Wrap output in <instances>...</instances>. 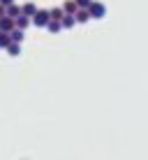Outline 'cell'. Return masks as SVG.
Here are the masks:
<instances>
[{
	"label": "cell",
	"mask_w": 148,
	"mask_h": 160,
	"mask_svg": "<svg viewBox=\"0 0 148 160\" xmlns=\"http://www.w3.org/2000/svg\"><path fill=\"white\" fill-rule=\"evenodd\" d=\"M9 44H12V42H9V35H7V32H0V49H7Z\"/></svg>",
	"instance_id": "obj_12"
},
{
	"label": "cell",
	"mask_w": 148,
	"mask_h": 160,
	"mask_svg": "<svg viewBox=\"0 0 148 160\" xmlns=\"http://www.w3.org/2000/svg\"><path fill=\"white\" fill-rule=\"evenodd\" d=\"M30 21L37 26V28H46L49 21H51V14H49V9H37V14L32 16Z\"/></svg>",
	"instance_id": "obj_1"
},
{
	"label": "cell",
	"mask_w": 148,
	"mask_h": 160,
	"mask_svg": "<svg viewBox=\"0 0 148 160\" xmlns=\"http://www.w3.org/2000/svg\"><path fill=\"white\" fill-rule=\"evenodd\" d=\"M9 35V42H14V44H21L23 42V37H26V30H21V28H14L12 32H7Z\"/></svg>",
	"instance_id": "obj_4"
},
{
	"label": "cell",
	"mask_w": 148,
	"mask_h": 160,
	"mask_svg": "<svg viewBox=\"0 0 148 160\" xmlns=\"http://www.w3.org/2000/svg\"><path fill=\"white\" fill-rule=\"evenodd\" d=\"M49 14H51V21H60L63 19V7H53V9H49Z\"/></svg>",
	"instance_id": "obj_10"
},
{
	"label": "cell",
	"mask_w": 148,
	"mask_h": 160,
	"mask_svg": "<svg viewBox=\"0 0 148 160\" xmlns=\"http://www.w3.org/2000/svg\"><path fill=\"white\" fill-rule=\"evenodd\" d=\"M2 16H5V7L0 5V19H2Z\"/></svg>",
	"instance_id": "obj_17"
},
{
	"label": "cell",
	"mask_w": 148,
	"mask_h": 160,
	"mask_svg": "<svg viewBox=\"0 0 148 160\" xmlns=\"http://www.w3.org/2000/svg\"><path fill=\"white\" fill-rule=\"evenodd\" d=\"M46 28L51 30V32H58L60 28H63V26H60V21H49V26H46Z\"/></svg>",
	"instance_id": "obj_14"
},
{
	"label": "cell",
	"mask_w": 148,
	"mask_h": 160,
	"mask_svg": "<svg viewBox=\"0 0 148 160\" xmlns=\"http://www.w3.org/2000/svg\"><path fill=\"white\" fill-rule=\"evenodd\" d=\"M88 14H90V19H104V14H107V7H104L102 2H97V0H93L90 7H88Z\"/></svg>",
	"instance_id": "obj_2"
},
{
	"label": "cell",
	"mask_w": 148,
	"mask_h": 160,
	"mask_svg": "<svg viewBox=\"0 0 148 160\" xmlns=\"http://www.w3.org/2000/svg\"><path fill=\"white\" fill-rule=\"evenodd\" d=\"M74 21H76V23H86V21H90L88 9H79V12L74 14Z\"/></svg>",
	"instance_id": "obj_9"
},
{
	"label": "cell",
	"mask_w": 148,
	"mask_h": 160,
	"mask_svg": "<svg viewBox=\"0 0 148 160\" xmlns=\"http://www.w3.org/2000/svg\"><path fill=\"white\" fill-rule=\"evenodd\" d=\"M74 16H63V19H60V26H63V28H74Z\"/></svg>",
	"instance_id": "obj_11"
},
{
	"label": "cell",
	"mask_w": 148,
	"mask_h": 160,
	"mask_svg": "<svg viewBox=\"0 0 148 160\" xmlns=\"http://www.w3.org/2000/svg\"><path fill=\"white\" fill-rule=\"evenodd\" d=\"M16 28L14 26V19H7V16H2L0 19V32H12Z\"/></svg>",
	"instance_id": "obj_5"
},
{
	"label": "cell",
	"mask_w": 148,
	"mask_h": 160,
	"mask_svg": "<svg viewBox=\"0 0 148 160\" xmlns=\"http://www.w3.org/2000/svg\"><path fill=\"white\" fill-rule=\"evenodd\" d=\"M76 12H79V7H76L74 0H67V2H63V14H65V16H74Z\"/></svg>",
	"instance_id": "obj_3"
},
{
	"label": "cell",
	"mask_w": 148,
	"mask_h": 160,
	"mask_svg": "<svg viewBox=\"0 0 148 160\" xmlns=\"http://www.w3.org/2000/svg\"><path fill=\"white\" fill-rule=\"evenodd\" d=\"M74 2H76V7H79V9H88L93 0H74Z\"/></svg>",
	"instance_id": "obj_15"
},
{
	"label": "cell",
	"mask_w": 148,
	"mask_h": 160,
	"mask_svg": "<svg viewBox=\"0 0 148 160\" xmlns=\"http://www.w3.org/2000/svg\"><path fill=\"white\" fill-rule=\"evenodd\" d=\"M30 23H32V21H30V16H23V14H21L19 19H14V26H16V28H21V30H26Z\"/></svg>",
	"instance_id": "obj_8"
},
{
	"label": "cell",
	"mask_w": 148,
	"mask_h": 160,
	"mask_svg": "<svg viewBox=\"0 0 148 160\" xmlns=\"http://www.w3.org/2000/svg\"><path fill=\"white\" fill-rule=\"evenodd\" d=\"M0 5H2V7H9V5H14V0H0Z\"/></svg>",
	"instance_id": "obj_16"
},
{
	"label": "cell",
	"mask_w": 148,
	"mask_h": 160,
	"mask_svg": "<svg viewBox=\"0 0 148 160\" xmlns=\"http://www.w3.org/2000/svg\"><path fill=\"white\" fill-rule=\"evenodd\" d=\"M7 51H9V56H19V51H21V47H19V44H9V47H7Z\"/></svg>",
	"instance_id": "obj_13"
},
{
	"label": "cell",
	"mask_w": 148,
	"mask_h": 160,
	"mask_svg": "<svg viewBox=\"0 0 148 160\" xmlns=\"http://www.w3.org/2000/svg\"><path fill=\"white\" fill-rule=\"evenodd\" d=\"M5 16H7V19H19V16H21V7H19V5H9V7H5Z\"/></svg>",
	"instance_id": "obj_6"
},
{
	"label": "cell",
	"mask_w": 148,
	"mask_h": 160,
	"mask_svg": "<svg viewBox=\"0 0 148 160\" xmlns=\"http://www.w3.org/2000/svg\"><path fill=\"white\" fill-rule=\"evenodd\" d=\"M21 14H23V16H30V19H32V16L37 14V5H35V2H26L23 7H21Z\"/></svg>",
	"instance_id": "obj_7"
}]
</instances>
